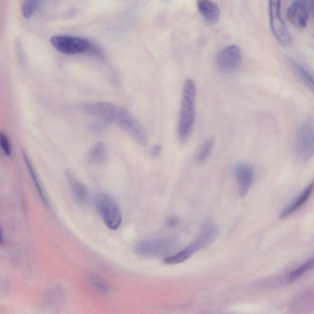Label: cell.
Instances as JSON below:
<instances>
[{"label": "cell", "instance_id": "obj_1", "mask_svg": "<svg viewBox=\"0 0 314 314\" xmlns=\"http://www.w3.org/2000/svg\"><path fill=\"white\" fill-rule=\"evenodd\" d=\"M81 108L87 114L116 124L141 145L148 144L145 130L131 113L122 107L104 102H94L84 104Z\"/></svg>", "mask_w": 314, "mask_h": 314}, {"label": "cell", "instance_id": "obj_2", "mask_svg": "<svg viewBox=\"0 0 314 314\" xmlns=\"http://www.w3.org/2000/svg\"><path fill=\"white\" fill-rule=\"evenodd\" d=\"M196 86L194 80L186 79L183 84L178 122V137L184 143L191 136L195 123Z\"/></svg>", "mask_w": 314, "mask_h": 314}, {"label": "cell", "instance_id": "obj_3", "mask_svg": "<svg viewBox=\"0 0 314 314\" xmlns=\"http://www.w3.org/2000/svg\"><path fill=\"white\" fill-rule=\"evenodd\" d=\"M95 204L105 225L114 230L121 225L122 216L119 207L115 200L106 194L98 195Z\"/></svg>", "mask_w": 314, "mask_h": 314}, {"label": "cell", "instance_id": "obj_4", "mask_svg": "<svg viewBox=\"0 0 314 314\" xmlns=\"http://www.w3.org/2000/svg\"><path fill=\"white\" fill-rule=\"evenodd\" d=\"M295 152L297 159L307 162L313 156V124L312 121H305L299 129L295 141Z\"/></svg>", "mask_w": 314, "mask_h": 314}, {"label": "cell", "instance_id": "obj_5", "mask_svg": "<svg viewBox=\"0 0 314 314\" xmlns=\"http://www.w3.org/2000/svg\"><path fill=\"white\" fill-rule=\"evenodd\" d=\"M281 0H269L271 31L279 43L284 47L291 46L292 39L281 13Z\"/></svg>", "mask_w": 314, "mask_h": 314}, {"label": "cell", "instance_id": "obj_6", "mask_svg": "<svg viewBox=\"0 0 314 314\" xmlns=\"http://www.w3.org/2000/svg\"><path fill=\"white\" fill-rule=\"evenodd\" d=\"M50 42L59 52L68 55L86 52L92 47L91 42L87 39L72 36H53Z\"/></svg>", "mask_w": 314, "mask_h": 314}, {"label": "cell", "instance_id": "obj_7", "mask_svg": "<svg viewBox=\"0 0 314 314\" xmlns=\"http://www.w3.org/2000/svg\"><path fill=\"white\" fill-rule=\"evenodd\" d=\"M242 61L241 50L236 45H230L218 53L216 65L220 72L231 74L239 69Z\"/></svg>", "mask_w": 314, "mask_h": 314}, {"label": "cell", "instance_id": "obj_8", "mask_svg": "<svg viewBox=\"0 0 314 314\" xmlns=\"http://www.w3.org/2000/svg\"><path fill=\"white\" fill-rule=\"evenodd\" d=\"M175 246L173 239L168 237L147 240L135 246L134 252L141 257H156L168 253Z\"/></svg>", "mask_w": 314, "mask_h": 314}, {"label": "cell", "instance_id": "obj_9", "mask_svg": "<svg viewBox=\"0 0 314 314\" xmlns=\"http://www.w3.org/2000/svg\"><path fill=\"white\" fill-rule=\"evenodd\" d=\"M287 18L291 23L299 29L306 26L309 10L306 0H296L288 8Z\"/></svg>", "mask_w": 314, "mask_h": 314}, {"label": "cell", "instance_id": "obj_10", "mask_svg": "<svg viewBox=\"0 0 314 314\" xmlns=\"http://www.w3.org/2000/svg\"><path fill=\"white\" fill-rule=\"evenodd\" d=\"M235 176L240 197H244L253 185L255 172L253 166L248 164L240 163L236 166Z\"/></svg>", "mask_w": 314, "mask_h": 314}, {"label": "cell", "instance_id": "obj_11", "mask_svg": "<svg viewBox=\"0 0 314 314\" xmlns=\"http://www.w3.org/2000/svg\"><path fill=\"white\" fill-rule=\"evenodd\" d=\"M219 235V230L216 225L212 223H206L203 226L198 235L191 244L195 253L200 249L207 247L215 241Z\"/></svg>", "mask_w": 314, "mask_h": 314}, {"label": "cell", "instance_id": "obj_12", "mask_svg": "<svg viewBox=\"0 0 314 314\" xmlns=\"http://www.w3.org/2000/svg\"><path fill=\"white\" fill-rule=\"evenodd\" d=\"M197 8L203 18L209 24L216 25L219 21L220 8L213 0H198Z\"/></svg>", "mask_w": 314, "mask_h": 314}, {"label": "cell", "instance_id": "obj_13", "mask_svg": "<svg viewBox=\"0 0 314 314\" xmlns=\"http://www.w3.org/2000/svg\"><path fill=\"white\" fill-rule=\"evenodd\" d=\"M66 175L76 202L81 205H86L89 202L90 195L88 189L83 183L76 179L70 172L67 171Z\"/></svg>", "mask_w": 314, "mask_h": 314}, {"label": "cell", "instance_id": "obj_14", "mask_svg": "<svg viewBox=\"0 0 314 314\" xmlns=\"http://www.w3.org/2000/svg\"><path fill=\"white\" fill-rule=\"evenodd\" d=\"M313 189V183L312 182L307 186L295 200L288 204L286 207L283 209L281 213L279 214V218L283 219V218L289 216L291 214L295 213L296 210H298L299 208H300L309 199L311 194L312 193Z\"/></svg>", "mask_w": 314, "mask_h": 314}, {"label": "cell", "instance_id": "obj_15", "mask_svg": "<svg viewBox=\"0 0 314 314\" xmlns=\"http://www.w3.org/2000/svg\"><path fill=\"white\" fill-rule=\"evenodd\" d=\"M290 63L294 71L296 73L297 76L300 78L301 80L306 86L308 88L313 90V79L312 75L307 70L305 69L304 67L298 64L293 59L289 60Z\"/></svg>", "mask_w": 314, "mask_h": 314}, {"label": "cell", "instance_id": "obj_16", "mask_svg": "<svg viewBox=\"0 0 314 314\" xmlns=\"http://www.w3.org/2000/svg\"><path fill=\"white\" fill-rule=\"evenodd\" d=\"M22 154H23L24 162L26 163L28 170L29 171L30 176H32V180L34 183H35L36 189H37L39 195H40L41 199L43 201V202L45 203L47 206L49 205V202H48L46 194H45V192L44 191L43 187H42L40 180H39L38 175L36 173L35 170L33 168L32 164L29 160V158H28V155L25 152H23Z\"/></svg>", "mask_w": 314, "mask_h": 314}, {"label": "cell", "instance_id": "obj_17", "mask_svg": "<svg viewBox=\"0 0 314 314\" xmlns=\"http://www.w3.org/2000/svg\"><path fill=\"white\" fill-rule=\"evenodd\" d=\"M195 253L193 248L189 245L184 249L179 252V253L173 255V256L166 257L165 259V264L168 265L179 264L181 263L185 262L190 257L193 256Z\"/></svg>", "mask_w": 314, "mask_h": 314}, {"label": "cell", "instance_id": "obj_18", "mask_svg": "<svg viewBox=\"0 0 314 314\" xmlns=\"http://www.w3.org/2000/svg\"><path fill=\"white\" fill-rule=\"evenodd\" d=\"M214 146V139L210 138L201 145L196 155L197 163L203 164L208 159Z\"/></svg>", "mask_w": 314, "mask_h": 314}, {"label": "cell", "instance_id": "obj_19", "mask_svg": "<svg viewBox=\"0 0 314 314\" xmlns=\"http://www.w3.org/2000/svg\"><path fill=\"white\" fill-rule=\"evenodd\" d=\"M313 267V259H311L305 262V264L301 265L300 267L296 268V270L291 271V272L288 274L287 279L288 284H291V283L295 282L299 278H300L304 273L312 270Z\"/></svg>", "mask_w": 314, "mask_h": 314}, {"label": "cell", "instance_id": "obj_20", "mask_svg": "<svg viewBox=\"0 0 314 314\" xmlns=\"http://www.w3.org/2000/svg\"><path fill=\"white\" fill-rule=\"evenodd\" d=\"M44 0H24L22 7V13L24 18L30 19L37 10L39 6Z\"/></svg>", "mask_w": 314, "mask_h": 314}, {"label": "cell", "instance_id": "obj_21", "mask_svg": "<svg viewBox=\"0 0 314 314\" xmlns=\"http://www.w3.org/2000/svg\"><path fill=\"white\" fill-rule=\"evenodd\" d=\"M92 159L97 162H104L107 158V151L104 144L99 142L95 144L91 151Z\"/></svg>", "mask_w": 314, "mask_h": 314}, {"label": "cell", "instance_id": "obj_22", "mask_svg": "<svg viewBox=\"0 0 314 314\" xmlns=\"http://www.w3.org/2000/svg\"><path fill=\"white\" fill-rule=\"evenodd\" d=\"M0 147L8 156L11 154V146L9 139L4 133H0Z\"/></svg>", "mask_w": 314, "mask_h": 314}, {"label": "cell", "instance_id": "obj_23", "mask_svg": "<svg viewBox=\"0 0 314 314\" xmlns=\"http://www.w3.org/2000/svg\"><path fill=\"white\" fill-rule=\"evenodd\" d=\"M92 284L101 293H106L109 291L108 285L103 280L98 277H92L91 278Z\"/></svg>", "mask_w": 314, "mask_h": 314}, {"label": "cell", "instance_id": "obj_24", "mask_svg": "<svg viewBox=\"0 0 314 314\" xmlns=\"http://www.w3.org/2000/svg\"><path fill=\"white\" fill-rule=\"evenodd\" d=\"M161 151H162V147L159 145L155 146L152 149V154L154 156H157L160 154Z\"/></svg>", "mask_w": 314, "mask_h": 314}, {"label": "cell", "instance_id": "obj_25", "mask_svg": "<svg viewBox=\"0 0 314 314\" xmlns=\"http://www.w3.org/2000/svg\"><path fill=\"white\" fill-rule=\"evenodd\" d=\"M0 245H4V238H3V235L1 230H0Z\"/></svg>", "mask_w": 314, "mask_h": 314}]
</instances>
